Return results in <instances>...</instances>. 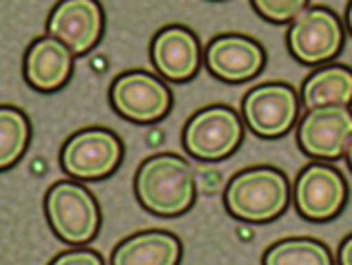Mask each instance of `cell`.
Instances as JSON below:
<instances>
[{
    "label": "cell",
    "instance_id": "obj_1",
    "mask_svg": "<svg viewBox=\"0 0 352 265\" xmlns=\"http://www.w3.org/2000/svg\"><path fill=\"white\" fill-rule=\"evenodd\" d=\"M195 172L182 155L157 152L135 172V197L157 217H177L195 201Z\"/></svg>",
    "mask_w": 352,
    "mask_h": 265
},
{
    "label": "cell",
    "instance_id": "obj_2",
    "mask_svg": "<svg viewBox=\"0 0 352 265\" xmlns=\"http://www.w3.org/2000/svg\"><path fill=\"white\" fill-rule=\"evenodd\" d=\"M290 201L288 177L275 166H250L230 177L224 190L228 215L244 223H268L284 215Z\"/></svg>",
    "mask_w": 352,
    "mask_h": 265
},
{
    "label": "cell",
    "instance_id": "obj_3",
    "mask_svg": "<svg viewBox=\"0 0 352 265\" xmlns=\"http://www.w3.org/2000/svg\"><path fill=\"white\" fill-rule=\"evenodd\" d=\"M45 215L54 234L69 246H85L94 241L102 223L100 206L85 183L56 181L47 190Z\"/></svg>",
    "mask_w": 352,
    "mask_h": 265
},
{
    "label": "cell",
    "instance_id": "obj_4",
    "mask_svg": "<svg viewBox=\"0 0 352 265\" xmlns=\"http://www.w3.org/2000/svg\"><path fill=\"white\" fill-rule=\"evenodd\" d=\"M288 51L297 62L317 67L339 56L346 43V32L339 16L324 5L306 7L288 27Z\"/></svg>",
    "mask_w": 352,
    "mask_h": 265
},
{
    "label": "cell",
    "instance_id": "obj_5",
    "mask_svg": "<svg viewBox=\"0 0 352 265\" xmlns=\"http://www.w3.org/2000/svg\"><path fill=\"white\" fill-rule=\"evenodd\" d=\"M244 139L241 117L230 106L213 104L188 117L182 130V144L195 159L219 161L235 152Z\"/></svg>",
    "mask_w": 352,
    "mask_h": 265
},
{
    "label": "cell",
    "instance_id": "obj_6",
    "mask_svg": "<svg viewBox=\"0 0 352 265\" xmlns=\"http://www.w3.org/2000/svg\"><path fill=\"white\" fill-rule=\"evenodd\" d=\"M124 146L109 128H82L69 137L60 150V166L80 181H98L109 177L120 166Z\"/></svg>",
    "mask_w": 352,
    "mask_h": 265
},
{
    "label": "cell",
    "instance_id": "obj_7",
    "mask_svg": "<svg viewBox=\"0 0 352 265\" xmlns=\"http://www.w3.org/2000/svg\"><path fill=\"white\" fill-rule=\"evenodd\" d=\"M293 201L299 217L324 223L335 219L348 201V181L333 164L313 161L301 168L293 186Z\"/></svg>",
    "mask_w": 352,
    "mask_h": 265
},
{
    "label": "cell",
    "instance_id": "obj_8",
    "mask_svg": "<svg viewBox=\"0 0 352 265\" xmlns=\"http://www.w3.org/2000/svg\"><path fill=\"white\" fill-rule=\"evenodd\" d=\"M109 100L116 113L138 124H151L166 117L173 106V93L164 80L148 71H126L113 80Z\"/></svg>",
    "mask_w": 352,
    "mask_h": 265
},
{
    "label": "cell",
    "instance_id": "obj_9",
    "mask_svg": "<svg viewBox=\"0 0 352 265\" xmlns=\"http://www.w3.org/2000/svg\"><path fill=\"white\" fill-rule=\"evenodd\" d=\"M246 126L259 137L275 139L286 135L299 117L297 91L286 82H264L250 89L241 100Z\"/></svg>",
    "mask_w": 352,
    "mask_h": 265
},
{
    "label": "cell",
    "instance_id": "obj_10",
    "mask_svg": "<svg viewBox=\"0 0 352 265\" xmlns=\"http://www.w3.org/2000/svg\"><path fill=\"white\" fill-rule=\"evenodd\" d=\"M352 141V108L350 106H315L301 117L297 144L308 157L335 161L346 155Z\"/></svg>",
    "mask_w": 352,
    "mask_h": 265
},
{
    "label": "cell",
    "instance_id": "obj_11",
    "mask_svg": "<svg viewBox=\"0 0 352 265\" xmlns=\"http://www.w3.org/2000/svg\"><path fill=\"white\" fill-rule=\"evenodd\" d=\"M104 32V12L98 0H60L47 20V36L58 38L74 51L89 54Z\"/></svg>",
    "mask_w": 352,
    "mask_h": 265
},
{
    "label": "cell",
    "instance_id": "obj_12",
    "mask_svg": "<svg viewBox=\"0 0 352 265\" xmlns=\"http://www.w3.org/2000/svg\"><path fill=\"white\" fill-rule=\"evenodd\" d=\"M208 73L222 82H246L266 67V51L257 40L241 34H224L213 38L204 49Z\"/></svg>",
    "mask_w": 352,
    "mask_h": 265
},
{
    "label": "cell",
    "instance_id": "obj_13",
    "mask_svg": "<svg viewBox=\"0 0 352 265\" xmlns=\"http://www.w3.org/2000/svg\"><path fill=\"white\" fill-rule=\"evenodd\" d=\"M151 62L168 82H188L202 62L199 40L182 25L160 29L151 43Z\"/></svg>",
    "mask_w": 352,
    "mask_h": 265
},
{
    "label": "cell",
    "instance_id": "obj_14",
    "mask_svg": "<svg viewBox=\"0 0 352 265\" xmlns=\"http://www.w3.org/2000/svg\"><path fill=\"white\" fill-rule=\"evenodd\" d=\"M25 80L43 93L63 89L74 71V51L54 36L36 38L25 51Z\"/></svg>",
    "mask_w": 352,
    "mask_h": 265
},
{
    "label": "cell",
    "instance_id": "obj_15",
    "mask_svg": "<svg viewBox=\"0 0 352 265\" xmlns=\"http://www.w3.org/2000/svg\"><path fill=\"white\" fill-rule=\"evenodd\" d=\"M182 243L168 230H144L122 239L111 254V265H177Z\"/></svg>",
    "mask_w": 352,
    "mask_h": 265
},
{
    "label": "cell",
    "instance_id": "obj_16",
    "mask_svg": "<svg viewBox=\"0 0 352 265\" xmlns=\"http://www.w3.org/2000/svg\"><path fill=\"white\" fill-rule=\"evenodd\" d=\"M301 100L306 108L350 106L352 104V69L346 65H324L301 84Z\"/></svg>",
    "mask_w": 352,
    "mask_h": 265
},
{
    "label": "cell",
    "instance_id": "obj_17",
    "mask_svg": "<svg viewBox=\"0 0 352 265\" xmlns=\"http://www.w3.org/2000/svg\"><path fill=\"white\" fill-rule=\"evenodd\" d=\"M261 265H337L330 248L313 237H288L273 243Z\"/></svg>",
    "mask_w": 352,
    "mask_h": 265
},
{
    "label": "cell",
    "instance_id": "obj_18",
    "mask_svg": "<svg viewBox=\"0 0 352 265\" xmlns=\"http://www.w3.org/2000/svg\"><path fill=\"white\" fill-rule=\"evenodd\" d=\"M0 130H3V150H0V166L3 170L12 168L23 157L32 137V124L25 111L5 104L0 108Z\"/></svg>",
    "mask_w": 352,
    "mask_h": 265
},
{
    "label": "cell",
    "instance_id": "obj_19",
    "mask_svg": "<svg viewBox=\"0 0 352 265\" xmlns=\"http://www.w3.org/2000/svg\"><path fill=\"white\" fill-rule=\"evenodd\" d=\"M257 14L270 23H293V20L308 7V0H250Z\"/></svg>",
    "mask_w": 352,
    "mask_h": 265
},
{
    "label": "cell",
    "instance_id": "obj_20",
    "mask_svg": "<svg viewBox=\"0 0 352 265\" xmlns=\"http://www.w3.org/2000/svg\"><path fill=\"white\" fill-rule=\"evenodd\" d=\"M49 265H104L102 254L91 248H76L60 252Z\"/></svg>",
    "mask_w": 352,
    "mask_h": 265
},
{
    "label": "cell",
    "instance_id": "obj_21",
    "mask_svg": "<svg viewBox=\"0 0 352 265\" xmlns=\"http://www.w3.org/2000/svg\"><path fill=\"white\" fill-rule=\"evenodd\" d=\"M337 265H352V234H348V237L339 243Z\"/></svg>",
    "mask_w": 352,
    "mask_h": 265
},
{
    "label": "cell",
    "instance_id": "obj_22",
    "mask_svg": "<svg viewBox=\"0 0 352 265\" xmlns=\"http://www.w3.org/2000/svg\"><path fill=\"white\" fill-rule=\"evenodd\" d=\"M346 27H348V32L352 34V0H350V5L346 9Z\"/></svg>",
    "mask_w": 352,
    "mask_h": 265
},
{
    "label": "cell",
    "instance_id": "obj_23",
    "mask_svg": "<svg viewBox=\"0 0 352 265\" xmlns=\"http://www.w3.org/2000/svg\"><path fill=\"white\" fill-rule=\"evenodd\" d=\"M346 161H348V166H350V170H352V141H350L348 148H346Z\"/></svg>",
    "mask_w": 352,
    "mask_h": 265
}]
</instances>
